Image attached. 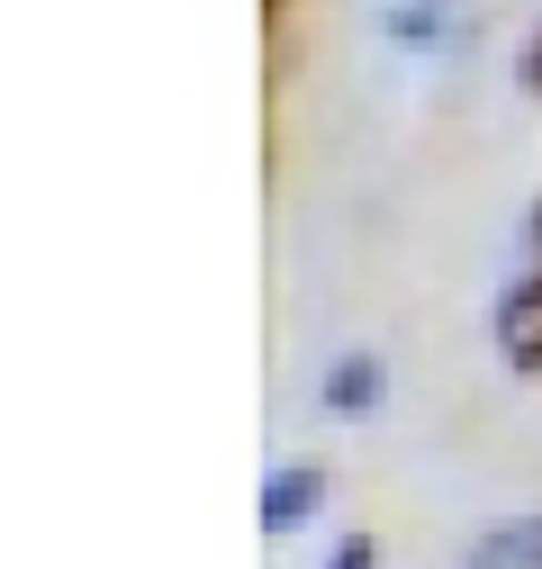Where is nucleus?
I'll return each instance as SVG.
<instances>
[{
  "instance_id": "nucleus-1",
  "label": "nucleus",
  "mask_w": 542,
  "mask_h": 569,
  "mask_svg": "<svg viewBox=\"0 0 542 569\" xmlns=\"http://www.w3.org/2000/svg\"><path fill=\"white\" fill-rule=\"evenodd\" d=\"M498 352H506V371H542V253L506 280V299H498Z\"/></svg>"
},
{
  "instance_id": "nucleus-2",
  "label": "nucleus",
  "mask_w": 542,
  "mask_h": 569,
  "mask_svg": "<svg viewBox=\"0 0 542 569\" xmlns=\"http://www.w3.org/2000/svg\"><path fill=\"white\" fill-rule=\"evenodd\" d=\"M317 507H325V470H317V461H290V470H271V479H262V525H271V533L308 525Z\"/></svg>"
},
{
  "instance_id": "nucleus-3",
  "label": "nucleus",
  "mask_w": 542,
  "mask_h": 569,
  "mask_svg": "<svg viewBox=\"0 0 542 569\" xmlns=\"http://www.w3.org/2000/svg\"><path fill=\"white\" fill-rule=\"evenodd\" d=\"M470 569H542V516H515V525L480 533V551H470Z\"/></svg>"
},
{
  "instance_id": "nucleus-4",
  "label": "nucleus",
  "mask_w": 542,
  "mask_h": 569,
  "mask_svg": "<svg viewBox=\"0 0 542 569\" xmlns=\"http://www.w3.org/2000/svg\"><path fill=\"white\" fill-rule=\"evenodd\" d=\"M325 407L334 416H371L380 407V362H371V352H344V362L325 371Z\"/></svg>"
},
{
  "instance_id": "nucleus-5",
  "label": "nucleus",
  "mask_w": 542,
  "mask_h": 569,
  "mask_svg": "<svg viewBox=\"0 0 542 569\" xmlns=\"http://www.w3.org/2000/svg\"><path fill=\"white\" fill-rule=\"evenodd\" d=\"M325 569H380V542L371 533H353V542H334V560Z\"/></svg>"
},
{
  "instance_id": "nucleus-6",
  "label": "nucleus",
  "mask_w": 542,
  "mask_h": 569,
  "mask_svg": "<svg viewBox=\"0 0 542 569\" xmlns=\"http://www.w3.org/2000/svg\"><path fill=\"white\" fill-rule=\"evenodd\" d=\"M515 82H524V91H533V100H542V28H533V37H524V63H515Z\"/></svg>"
},
{
  "instance_id": "nucleus-7",
  "label": "nucleus",
  "mask_w": 542,
  "mask_h": 569,
  "mask_svg": "<svg viewBox=\"0 0 542 569\" xmlns=\"http://www.w3.org/2000/svg\"><path fill=\"white\" fill-rule=\"evenodd\" d=\"M262 10H271V19H281V0H262Z\"/></svg>"
}]
</instances>
